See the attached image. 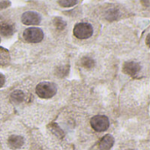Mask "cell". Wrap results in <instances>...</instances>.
I'll use <instances>...</instances> for the list:
<instances>
[{"mask_svg": "<svg viewBox=\"0 0 150 150\" xmlns=\"http://www.w3.org/2000/svg\"><path fill=\"white\" fill-rule=\"evenodd\" d=\"M93 26L91 24L87 22H80L76 24L73 29V34L76 38L79 40H86L92 36Z\"/></svg>", "mask_w": 150, "mask_h": 150, "instance_id": "cell-2", "label": "cell"}, {"mask_svg": "<svg viewBox=\"0 0 150 150\" xmlns=\"http://www.w3.org/2000/svg\"><path fill=\"white\" fill-rule=\"evenodd\" d=\"M129 150H132V149H129Z\"/></svg>", "mask_w": 150, "mask_h": 150, "instance_id": "cell-18", "label": "cell"}, {"mask_svg": "<svg viewBox=\"0 0 150 150\" xmlns=\"http://www.w3.org/2000/svg\"><path fill=\"white\" fill-rule=\"evenodd\" d=\"M54 25L55 26V28L59 31H62L66 28L67 26V22L61 17H55L53 20Z\"/></svg>", "mask_w": 150, "mask_h": 150, "instance_id": "cell-12", "label": "cell"}, {"mask_svg": "<svg viewBox=\"0 0 150 150\" xmlns=\"http://www.w3.org/2000/svg\"><path fill=\"white\" fill-rule=\"evenodd\" d=\"M149 34H148V36H147V39H146V43H147V45L149 47Z\"/></svg>", "mask_w": 150, "mask_h": 150, "instance_id": "cell-17", "label": "cell"}, {"mask_svg": "<svg viewBox=\"0 0 150 150\" xmlns=\"http://www.w3.org/2000/svg\"><path fill=\"white\" fill-rule=\"evenodd\" d=\"M11 5V2L9 0H3L0 2V9H5Z\"/></svg>", "mask_w": 150, "mask_h": 150, "instance_id": "cell-15", "label": "cell"}, {"mask_svg": "<svg viewBox=\"0 0 150 150\" xmlns=\"http://www.w3.org/2000/svg\"><path fill=\"white\" fill-rule=\"evenodd\" d=\"M91 127L97 132H105L110 126L109 119L105 115H96L91 120Z\"/></svg>", "mask_w": 150, "mask_h": 150, "instance_id": "cell-4", "label": "cell"}, {"mask_svg": "<svg viewBox=\"0 0 150 150\" xmlns=\"http://www.w3.org/2000/svg\"><path fill=\"white\" fill-rule=\"evenodd\" d=\"M40 21H41L40 14L33 11H25L21 16V22L26 25H39Z\"/></svg>", "mask_w": 150, "mask_h": 150, "instance_id": "cell-5", "label": "cell"}, {"mask_svg": "<svg viewBox=\"0 0 150 150\" xmlns=\"http://www.w3.org/2000/svg\"><path fill=\"white\" fill-rule=\"evenodd\" d=\"M57 3L63 8H69L75 6L78 3V0H58Z\"/></svg>", "mask_w": 150, "mask_h": 150, "instance_id": "cell-13", "label": "cell"}, {"mask_svg": "<svg viewBox=\"0 0 150 150\" xmlns=\"http://www.w3.org/2000/svg\"><path fill=\"white\" fill-rule=\"evenodd\" d=\"M49 127L51 128V131H52L56 136H58V137H63V135H64L63 131H62L56 124L54 123V124H52Z\"/></svg>", "mask_w": 150, "mask_h": 150, "instance_id": "cell-14", "label": "cell"}, {"mask_svg": "<svg viewBox=\"0 0 150 150\" xmlns=\"http://www.w3.org/2000/svg\"><path fill=\"white\" fill-rule=\"evenodd\" d=\"M123 72L130 76H135L142 69L140 63L135 62H127L123 65Z\"/></svg>", "mask_w": 150, "mask_h": 150, "instance_id": "cell-6", "label": "cell"}, {"mask_svg": "<svg viewBox=\"0 0 150 150\" xmlns=\"http://www.w3.org/2000/svg\"><path fill=\"white\" fill-rule=\"evenodd\" d=\"M80 65L86 69H91L95 66V61L89 56H84L80 60Z\"/></svg>", "mask_w": 150, "mask_h": 150, "instance_id": "cell-11", "label": "cell"}, {"mask_svg": "<svg viewBox=\"0 0 150 150\" xmlns=\"http://www.w3.org/2000/svg\"><path fill=\"white\" fill-rule=\"evenodd\" d=\"M15 28L12 24L0 21V34L4 37H9L11 36L14 33Z\"/></svg>", "mask_w": 150, "mask_h": 150, "instance_id": "cell-8", "label": "cell"}, {"mask_svg": "<svg viewBox=\"0 0 150 150\" xmlns=\"http://www.w3.org/2000/svg\"><path fill=\"white\" fill-rule=\"evenodd\" d=\"M8 145L11 149H20L25 142L24 138L21 135H18V134H12L8 138Z\"/></svg>", "mask_w": 150, "mask_h": 150, "instance_id": "cell-7", "label": "cell"}, {"mask_svg": "<svg viewBox=\"0 0 150 150\" xmlns=\"http://www.w3.org/2000/svg\"><path fill=\"white\" fill-rule=\"evenodd\" d=\"M23 38L28 43H38L40 42L44 38V33L41 28L39 27H29L24 30Z\"/></svg>", "mask_w": 150, "mask_h": 150, "instance_id": "cell-3", "label": "cell"}, {"mask_svg": "<svg viewBox=\"0 0 150 150\" xmlns=\"http://www.w3.org/2000/svg\"><path fill=\"white\" fill-rule=\"evenodd\" d=\"M35 91L39 98L43 99H48L53 98L56 94L57 87L54 83L41 82L36 86Z\"/></svg>", "mask_w": 150, "mask_h": 150, "instance_id": "cell-1", "label": "cell"}, {"mask_svg": "<svg viewBox=\"0 0 150 150\" xmlns=\"http://www.w3.org/2000/svg\"><path fill=\"white\" fill-rule=\"evenodd\" d=\"M24 92L20 90H16L11 94V100L14 104H20L24 101Z\"/></svg>", "mask_w": 150, "mask_h": 150, "instance_id": "cell-10", "label": "cell"}, {"mask_svg": "<svg viewBox=\"0 0 150 150\" xmlns=\"http://www.w3.org/2000/svg\"><path fill=\"white\" fill-rule=\"evenodd\" d=\"M113 144H114V138L110 134H106L101 139L99 142V149L110 150L112 148Z\"/></svg>", "mask_w": 150, "mask_h": 150, "instance_id": "cell-9", "label": "cell"}, {"mask_svg": "<svg viewBox=\"0 0 150 150\" xmlns=\"http://www.w3.org/2000/svg\"><path fill=\"white\" fill-rule=\"evenodd\" d=\"M5 83V77L3 74L0 73V88L3 87Z\"/></svg>", "mask_w": 150, "mask_h": 150, "instance_id": "cell-16", "label": "cell"}]
</instances>
